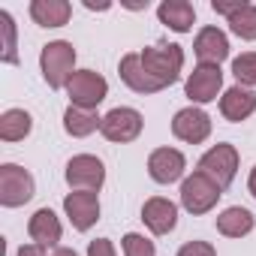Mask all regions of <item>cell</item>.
<instances>
[{
	"label": "cell",
	"mask_w": 256,
	"mask_h": 256,
	"mask_svg": "<svg viewBox=\"0 0 256 256\" xmlns=\"http://www.w3.org/2000/svg\"><path fill=\"white\" fill-rule=\"evenodd\" d=\"M64 211L72 223V229L78 232H88L96 220H100V196L90 193V190H76V193H66L64 199Z\"/></svg>",
	"instance_id": "cell-11"
},
{
	"label": "cell",
	"mask_w": 256,
	"mask_h": 256,
	"mask_svg": "<svg viewBox=\"0 0 256 256\" xmlns=\"http://www.w3.org/2000/svg\"><path fill=\"white\" fill-rule=\"evenodd\" d=\"M172 133H175V139H181L187 145H199V142H205L211 136V118L202 108L187 106V108L175 112V118H172Z\"/></svg>",
	"instance_id": "cell-8"
},
{
	"label": "cell",
	"mask_w": 256,
	"mask_h": 256,
	"mask_svg": "<svg viewBox=\"0 0 256 256\" xmlns=\"http://www.w3.org/2000/svg\"><path fill=\"white\" fill-rule=\"evenodd\" d=\"M220 112H223L226 120L241 124V120H247V118L256 112V94H253L250 88L235 84V88H229V90L220 96Z\"/></svg>",
	"instance_id": "cell-16"
},
{
	"label": "cell",
	"mask_w": 256,
	"mask_h": 256,
	"mask_svg": "<svg viewBox=\"0 0 256 256\" xmlns=\"http://www.w3.org/2000/svg\"><path fill=\"white\" fill-rule=\"evenodd\" d=\"M253 214L241 205H232V208H223L217 214V232L226 235V238H244L253 232Z\"/></svg>",
	"instance_id": "cell-20"
},
{
	"label": "cell",
	"mask_w": 256,
	"mask_h": 256,
	"mask_svg": "<svg viewBox=\"0 0 256 256\" xmlns=\"http://www.w3.org/2000/svg\"><path fill=\"white\" fill-rule=\"evenodd\" d=\"M88 256H118V253H114V244L108 238H94L88 244Z\"/></svg>",
	"instance_id": "cell-28"
},
{
	"label": "cell",
	"mask_w": 256,
	"mask_h": 256,
	"mask_svg": "<svg viewBox=\"0 0 256 256\" xmlns=\"http://www.w3.org/2000/svg\"><path fill=\"white\" fill-rule=\"evenodd\" d=\"M220 88H223V72H220V66H208V64H199L184 82V90H187L190 102H202V106L214 102Z\"/></svg>",
	"instance_id": "cell-10"
},
{
	"label": "cell",
	"mask_w": 256,
	"mask_h": 256,
	"mask_svg": "<svg viewBox=\"0 0 256 256\" xmlns=\"http://www.w3.org/2000/svg\"><path fill=\"white\" fill-rule=\"evenodd\" d=\"M66 94H70V106H78V108H90V112H96V106L106 100V94H108V82L100 76V72H94V70H76V76L70 78V84H66Z\"/></svg>",
	"instance_id": "cell-5"
},
{
	"label": "cell",
	"mask_w": 256,
	"mask_h": 256,
	"mask_svg": "<svg viewBox=\"0 0 256 256\" xmlns=\"http://www.w3.org/2000/svg\"><path fill=\"white\" fill-rule=\"evenodd\" d=\"M241 6H244V0H235V4H226V0H211V10H214L217 16H226V18L235 16Z\"/></svg>",
	"instance_id": "cell-29"
},
{
	"label": "cell",
	"mask_w": 256,
	"mask_h": 256,
	"mask_svg": "<svg viewBox=\"0 0 256 256\" xmlns=\"http://www.w3.org/2000/svg\"><path fill=\"white\" fill-rule=\"evenodd\" d=\"M229 30L241 40H256V4H244L235 16H229Z\"/></svg>",
	"instance_id": "cell-23"
},
{
	"label": "cell",
	"mask_w": 256,
	"mask_h": 256,
	"mask_svg": "<svg viewBox=\"0 0 256 256\" xmlns=\"http://www.w3.org/2000/svg\"><path fill=\"white\" fill-rule=\"evenodd\" d=\"M223 196V187L220 184H214L208 175H202L199 169L190 175V178H184V184H181V205L190 211V214H208L214 205H217V199Z\"/></svg>",
	"instance_id": "cell-4"
},
{
	"label": "cell",
	"mask_w": 256,
	"mask_h": 256,
	"mask_svg": "<svg viewBox=\"0 0 256 256\" xmlns=\"http://www.w3.org/2000/svg\"><path fill=\"white\" fill-rule=\"evenodd\" d=\"M0 30H4V64H18L16 52V22L6 10H0Z\"/></svg>",
	"instance_id": "cell-25"
},
{
	"label": "cell",
	"mask_w": 256,
	"mask_h": 256,
	"mask_svg": "<svg viewBox=\"0 0 256 256\" xmlns=\"http://www.w3.org/2000/svg\"><path fill=\"white\" fill-rule=\"evenodd\" d=\"M187 169V160L178 148H157L148 157V175L157 184H175Z\"/></svg>",
	"instance_id": "cell-12"
},
{
	"label": "cell",
	"mask_w": 256,
	"mask_h": 256,
	"mask_svg": "<svg viewBox=\"0 0 256 256\" xmlns=\"http://www.w3.org/2000/svg\"><path fill=\"white\" fill-rule=\"evenodd\" d=\"M36 193L34 175L16 163H4L0 166V205L6 208H18L24 202H30Z\"/></svg>",
	"instance_id": "cell-3"
},
{
	"label": "cell",
	"mask_w": 256,
	"mask_h": 256,
	"mask_svg": "<svg viewBox=\"0 0 256 256\" xmlns=\"http://www.w3.org/2000/svg\"><path fill=\"white\" fill-rule=\"evenodd\" d=\"M100 126H102V118H100L96 112H90V108L70 106V108L64 112V130H66L70 136H76V139L90 136L94 130H100Z\"/></svg>",
	"instance_id": "cell-21"
},
{
	"label": "cell",
	"mask_w": 256,
	"mask_h": 256,
	"mask_svg": "<svg viewBox=\"0 0 256 256\" xmlns=\"http://www.w3.org/2000/svg\"><path fill=\"white\" fill-rule=\"evenodd\" d=\"M142 114L136 108H126V106H118L112 108L108 114H102V126L100 133L108 139V142H118V145H126V142H136L139 133H142Z\"/></svg>",
	"instance_id": "cell-6"
},
{
	"label": "cell",
	"mask_w": 256,
	"mask_h": 256,
	"mask_svg": "<svg viewBox=\"0 0 256 256\" xmlns=\"http://www.w3.org/2000/svg\"><path fill=\"white\" fill-rule=\"evenodd\" d=\"M124 256H154V241H148L139 232L124 235Z\"/></svg>",
	"instance_id": "cell-26"
},
{
	"label": "cell",
	"mask_w": 256,
	"mask_h": 256,
	"mask_svg": "<svg viewBox=\"0 0 256 256\" xmlns=\"http://www.w3.org/2000/svg\"><path fill=\"white\" fill-rule=\"evenodd\" d=\"M178 256H217V250H214L208 241H187V244L178 250Z\"/></svg>",
	"instance_id": "cell-27"
},
{
	"label": "cell",
	"mask_w": 256,
	"mask_h": 256,
	"mask_svg": "<svg viewBox=\"0 0 256 256\" xmlns=\"http://www.w3.org/2000/svg\"><path fill=\"white\" fill-rule=\"evenodd\" d=\"M28 235L34 238V244H42V247H54L64 235V226L58 220V214L52 208H40L30 223H28Z\"/></svg>",
	"instance_id": "cell-17"
},
{
	"label": "cell",
	"mask_w": 256,
	"mask_h": 256,
	"mask_svg": "<svg viewBox=\"0 0 256 256\" xmlns=\"http://www.w3.org/2000/svg\"><path fill=\"white\" fill-rule=\"evenodd\" d=\"M118 72H120V78H124V84L130 88V90H136V94H157V90H163L151 76H148V70H145V64H142V54L139 52H130V54H124L120 58V66H118Z\"/></svg>",
	"instance_id": "cell-15"
},
{
	"label": "cell",
	"mask_w": 256,
	"mask_h": 256,
	"mask_svg": "<svg viewBox=\"0 0 256 256\" xmlns=\"http://www.w3.org/2000/svg\"><path fill=\"white\" fill-rule=\"evenodd\" d=\"M193 52L199 58V64H208V66H220L226 58H229V40L220 28H202L196 42H193Z\"/></svg>",
	"instance_id": "cell-14"
},
{
	"label": "cell",
	"mask_w": 256,
	"mask_h": 256,
	"mask_svg": "<svg viewBox=\"0 0 256 256\" xmlns=\"http://www.w3.org/2000/svg\"><path fill=\"white\" fill-rule=\"evenodd\" d=\"M142 220L154 235H169L178 226V205L166 196H154L142 205Z\"/></svg>",
	"instance_id": "cell-13"
},
{
	"label": "cell",
	"mask_w": 256,
	"mask_h": 256,
	"mask_svg": "<svg viewBox=\"0 0 256 256\" xmlns=\"http://www.w3.org/2000/svg\"><path fill=\"white\" fill-rule=\"evenodd\" d=\"M34 126V118L24 108H6L0 114V139L4 142H22Z\"/></svg>",
	"instance_id": "cell-22"
},
{
	"label": "cell",
	"mask_w": 256,
	"mask_h": 256,
	"mask_svg": "<svg viewBox=\"0 0 256 256\" xmlns=\"http://www.w3.org/2000/svg\"><path fill=\"white\" fill-rule=\"evenodd\" d=\"M232 76L241 88H256V52H244L232 60Z\"/></svg>",
	"instance_id": "cell-24"
},
{
	"label": "cell",
	"mask_w": 256,
	"mask_h": 256,
	"mask_svg": "<svg viewBox=\"0 0 256 256\" xmlns=\"http://www.w3.org/2000/svg\"><path fill=\"white\" fill-rule=\"evenodd\" d=\"M247 190H250V196L256 199V166L250 169V178H247Z\"/></svg>",
	"instance_id": "cell-31"
},
{
	"label": "cell",
	"mask_w": 256,
	"mask_h": 256,
	"mask_svg": "<svg viewBox=\"0 0 256 256\" xmlns=\"http://www.w3.org/2000/svg\"><path fill=\"white\" fill-rule=\"evenodd\" d=\"M16 256H48V253H46L42 244H24V247H18Z\"/></svg>",
	"instance_id": "cell-30"
},
{
	"label": "cell",
	"mask_w": 256,
	"mask_h": 256,
	"mask_svg": "<svg viewBox=\"0 0 256 256\" xmlns=\"http://www.w3.org/2000/svg\"><path fill=\"white\" fill-rule=\"evenodd\" d=\"M52 256H78V253H76V250H70V247H58Z\"/></svg>",
	"instance_id": "cell-32"
},
{
	"label": "cell",
	"mask_w": 256,
	"mask_h": 256,
	"mask_svg": "<svg viewBox=\"0 0 256 256\" xmlns=\"http://www.w3.org/2000/svg\"><path fill=\"white\" fill-rule=\"evenodd\" d=\"M199 172L202 175H208L214 184H220L223 190L235 181V172H238V151L232 148V145H214L211 151H205L202 154V160H199Z\"/></svg>",
	"instance_id": "cell-7"
},
{
	"label": "cell",
	"mask_w": 256,
	"mask_h": 256,
	"mask_svg": "<svg viewBox=\"0 0 256 256\" xmlns=\"http://www.w3.org/2000/svg\"><path fill=\"white\" fill-rule=\"evenodd\" d=\"M139 54H142V64H145L148 76H151L160 88H169V84L178 82L181 66H184V52H181V46H175V42H157V46H151V48H145V52H139Z\"/></svg>",
	"instance_id": "cell-2"
},
{
	"label": "cell",
	"mask_w": 256,
	"mask_h": 256,
	"mask_svg": "<svg viewBox=\"0 0 256 256\" xmlns=\"http://www.w3.org/2000/svg\"><path fill=\"white\" fill-rule=\"evenodd\" d=\"M72 16V6L66 0H34L30 4V18L40 28H64Z\"/></svg>",
	"instance_id": "cell-19"
},
{
	"label": "cell",
	"mask_w": 256,
	"mask_h": 256,
	"mask_svg": "<svg viewBox=\"0 0 256 256\" xmlns=\"http://www.w3.org/2000/svg\"><path fill=\"white\" fill-rule=\"evenodd\" d=\"M88 10H108V4H94V0H84Z\"/></svg>",
	"instance_id": "cell-33"
},
{
	"label": "cell",
	"mask_w": 256,
	"mask_h": 256,
	"mask_svg": "<svg viewBox=\"0 0 256 256\" xmlns=\"http://www.w3.org/2000/svg\"><path fill=\"white\" fill-rule=\"evenodd\" d=\"M106 181V166L94 154H78L66 163V184L76 190H90L96 193Z\"/></svg>",
	"instance_id": "cell-9"
},
{
	"label": "cell",
	"mask_w": 256,
	"mask_h": 256,
	"mask_svg": "<svg viewBox=\"0 0 256 256\" xmlns=\"http://www.w3.org/2000/svg\"><path fill=\"white\" fill-rule=\"evenodd\" d=\"M157 18L175 30V34H187L196 22V10L193 4H187V0H163V4L157 6Z\"/></svg>",
	"instance_id": "cell-18"
},
{
	"label": "cell",
	"mask_w": 256,
	"mask_h": 256,
	"mask_svg": "<svg viewBox=\"0 0 256 256\" xmlns=\"http://www.w3.org/2000/svg\"><path fill=\"white\" fill-rule=\"evenodd\" d=\"M76 48L72 42L66 40H54L48 46H42L40 52V70H42V78L52 90H60L70 84V78L76 76Z\"/></svg>",
	"instance_id": "cell-1"
}]
</instances>
